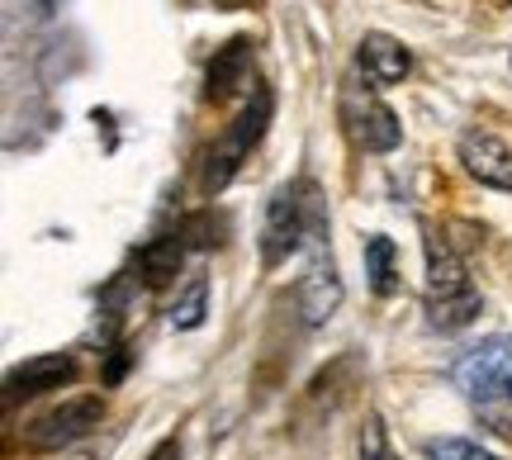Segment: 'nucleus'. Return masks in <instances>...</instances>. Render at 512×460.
Masks as SVG:
<instances>
[{
    "label": "nucleus",
    "mask_w": 512,
    "mask_h": 460,
    "mask_svg": "<svg viewBox=\"0 0 512 460\" xmlns=\"http://www.w3.org/2000/svg\"><path fill=\"white\" fill-rule=\"evenodd\" d=\"M456 389L498 427L512 432V337H484L456 361Z\"/></svg>",
    "instance_id": "1"
},
{
    "label": "nucleus",
    "mask_w": 512,
    "mask_h": 460,
    "mask_svg": "<svg viewBox=\"0 0 512 460\" xmlns=\"http://www.w3.org/2000/svg\"><path fill=\"white\" fill-rule=\"evenodd\" d=\"M422 299H427L432 328H441V332L470 328L479 318V304H484L475 290V280L465 276L460 257L437 233H427V280H422Z\"/></svg>",
    "instance_id": "2"
},
{
    "label": "nucleus",
    "mask_w": 512,
    "mask_h": 460,
    "mask_svg": "<svg viewBox=\"0 0 512 460\" xmlns=\"http://www.w3.org/2000/svg\"><path fill=\"white\" fill-rule=\"evenodd\" d=\"M323 233V209H318V190L304 181L280 185L266 204V228H261V257L266 266L290 261V252L304 247V238Z\"/></svg>",
    "instance_id": "3"
},
{
    "label": "nucleus",
    "mask_w": 512,
    "mask_h": 460,
    "mask_svg": "<svg viewBox=\"0 0 512 460\" xmlns=\"http://www.w3.org/2000/svg\"><path fill=\"white\" fill-rule=\"evenodd\" d=\"M271 114H275V91L256 81L252 100L242 105V114L228 124V133H223L219 143H214V152H209V166H204V190H209V195H219L223 185L242 171V162L252 157V148L266 138V129H271Z\"/></svg>",
    "instance_id": "4"
},
{
    "label": "nucleus",
    "mask_w": 512,
    "mask_h": 460,
    "mask_svg": "<svg viewBox=\"0 0 512 460\" xmlns=\"http://www.w3.org/2000/svg\"><path fill=\"white\" fill-rule=\"evenodd\" d=\"M337 114H342V129L361 152H394L403 138L399 114L380 100L375 86H366L361 76L342 81V100H337Z\"/></svg>",
    "instance_id": "5"
},
{
    "label": "nucleus",
    "mask_w": 512,
    "mask_h": 460,
    "mask_svg": "<svg viewBox=\"0 0 512 460\" xmlns=\"http://www.w3.org/2000/svg\"><path fill=\"white\" fill-rule=\"evenodd\" d=\"M100 423H105V399L100 394H72V399L53 404L48 413H38L29 432H24V442L34 451H62V446L91 437Z\"/></svg>",
    "instance_id": "6"
},
{
    "label": "nucleus",
    "mask_w": 512,
    "mask_h": 460,
    "mask_svg": "<svg viewBox=\"0 0 512 460\" xmlns=\"http://www.w3.org/2000/svg\"><path fill=\"white\" fill-rule=\"evenodd\" d=\"M408 72H413V53H408L394 34L370 29V34L356 43V76H361L366 86L384 91V86H399Z\"/></svg>",
    "instance_id": "7"
},
{
    "label": "nucleus",
    "mask_w": 512,
    "mask_h": 460,
    "mask_svg": "<svg viewBox=\"0 0 512 460\" xmlns=\"http://www.w3.org/2000/svg\"><path fill=\"white\" fill-rule=\"evenodd\" d=\"M76 380V356L72 351H48V356H29L24 366H15L5 375V404L19 399H38L48 389H62Z\"/></svg>",
    "instance_id": "8"
},
{
    "label": "nucleus",
    "mask_w": 512,
    "mask_h": 460,
    "mask_svg": "<svg viewBox=\"0 0 512 460\" xmlns=\"http://www.w3.org/2000/svg\"><path fill=\"white\" fill-rule=\"evenodd\" d=\"M460 162L479 185L512 190V148L489 129H465L460 133Z\"/></svg>",
    "instance_id": "9"
},
{
    "label": "nucleus",
    "mask_w": 512,
    "mask_h": 460,
    "mask_svg": "<svg viewBox=\"0 0 512 460\" xmlns=\"http://www.w3.org/2000/svg\"><path fill=\"white\" fill-rule=\"evenodd\" d=\"M337 309H342V276H337V266H332L328 247H318L309 261V271H304V280H299V313H304L309 328H323Z\"/></svg>",
    "instance_id": "10"
},
{
    "label": "nucleus",
    "mask_w": 512,
    "mask_h": 460,
    "mask_svg": "<svg viewBox=\"0 0 512 460\" xmlns=\"http://www.w3.org/2000/svg\"><path fill=\"white\" fill-rule=\"evenodd\" d=\"M247 76H252V38H228L214 53L209 72H204V95L209 100H228L238 86H247Z\"/></svg>",
    "instance_id": "11"
},
{
    "label": "nucleus",
    "mask_w": 512,
    "mask_h": 460,
    "mask_svg": "<svg viewBox=\"0 0 512 460\" xmlns=\"http://www.w3.org/2000/svg\"><path fill=\"white\" fill-rule=\"evenodd\" d=\"M181 257H185V238H181V233L147 242L143 252H138V271H143L147 290H162V285H171V280H176V271H181Z\"/></svg>",
    "instance_id": "12"
},
{
    "label": "nucleus",
    "mask_w": 512,
    "mask_h": 460,
    "mask_svg": "<svg viewBox=\"0 0 512 460\" xmlns=\"http://www.w3.org/2000/svg\"><path fill=\"white\" fill-rule=\"evenodd\" d=\"M399 252H394V238H384V233H375V238H366V276H370V290L380 299H389L394 290H399Z\"/></svg>",
    "instance_id": "13"
},
{
    "label": "nucleus",
    "mask_w": 512,
    "mask_h": 460,
    "mask_svg": "<svg viewBox=\"0 0 512 460\" xmlns=\"http://www.w3.org/2000/svg\"><path fill=\"white\" fill-rule=\"evenodd\" d=\"M204 313H209V280H204V276H190L185 295L171 304V328H176V332L200 328Z\"/></svg>",
    "instance_id": "14"
},
{
    "label": "nucleus",
    "mask_w": 512,
    "mask_h": 460,
    "mask_svg": "<svg viewBox=\"0 0 512 460\" xmlns=\"http://www.w3.org/2000/svg\"><path fill=\"white\" fill-rule=\"evenodd\" d=\"M427 460H498V456L475 442H465V437H432L427 442Z\"/></svg>",
    "instance_id": "15"
},
{
    "label": "nucleus",
    "mask_w": 512,
    "mask_h": 460,
    "mask_svg": "<svg viewBox=\"0 0 512 460\" xmlns=\"http://www.w3.org/2000/svg\"><path fill=\"white\" fill-rule=\"evenodd\" d=\"M361 460H399V451L389 446V432H384L375 413L366 418V432H361Z\"/></svg>",
    "instance_id": "16"
},
{
    "label": "nucleus",
    "mask_w": 512,
    "mask_h": 460,
    "mask_svg": "<svg viewBox=\"0 0 512 460\" xmlns=\"http://www.w3.org/2000/svg\"><path fill=\"white\" fill-rule=\"evenodd\" d=\"M176 456H181V437H166V442L157 446V451H152L147 460H176Z\"/></svg>",
    "instance_id": "17"
}]
</instances>
